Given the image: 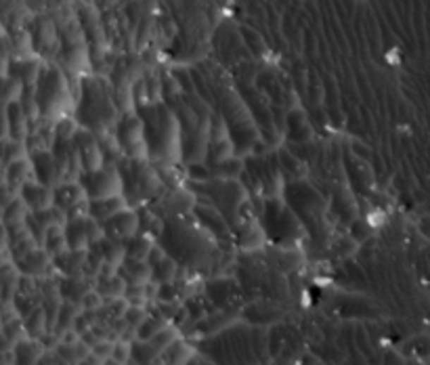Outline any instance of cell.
Returning <instances> with one entry per match:
<instances>
[{
	"instance_id": "cell-1",
	"label": "cell",
	"mask_w": 430,
	"mask_h": 365,
	"mask_svg": "<svg viewBox=\"0 0 430 365\" xmlns=\"http://www.w3.org/2000/svg\"><path fill=\"white\" fill-rule=\"evenodd\" d=\"M139 116L145 124L147 160L156 168L178 166L183 162V135L174 109L166 103L145 105Z\"/></svg>"
},
{
	"instance_id": "cell-2",
	"label": "cell",
	"mask_w": 430,
	"mask_h": 365,
	"mask_svg": "<svg viewBox=\"0 0 430 365\" xmlns=\"http://www.w3.org/2000/svg\"><path fill=\"white\" fill-rule=\"evenodd\" d=\"M160 237L166 254L178 265L183 263V267L189 269L204 267L219 248L214 235L206 231L199 223L189 221L187 216L166 218Z\"/></svg>"
},
{
	"instance_id": "cell-3",
	"label": "cell",
	"mask_w": 430,
	"mask_h": 365,
	"mask_svg": "<svg viewBox=\"0 0 430 365\" xmlns=\"http://www.w3.org/2000/svg\"><path fill=\"white\" fill-rule=\"evenodd\" d=\"M122 113L113 101V89L97 76L80 80V99L76 101L74 120L80 128L94 132L97 137L116 132Z\"/></svg>"
},
{
	"instance_id": "cell-4",
	"label": "cell",
	"mask_w": 430,
	"mask_h": 365,
	"mask_svg": "<svg viewBox=\"0 0 430 365\" xmlns=\"http://www.w3.org/2000/svg\"><path fill=\"white\" fill-rule=\"evenodd\" d=\"M34 99L38 116L47 122H59L63 118H70V113H74L76 109V101L72 97L66 72L53 63L42 68L34 89Z\"/></svg>"
},
{
	"instance_id": "cell-5",
	"label": "cell",
	"mask_w": 430,
	"mask_h": 365,
	"mask_svg": "<svg viewBox=\"0 0 430 365\" xmlns=\"http://www.w3.org/2000/svg\"><path fill=\"white\" fill-rule=\"evenodd\" d=\"M118 168L124 182V197L130 208L154 204L166 189L158 168L149 160H124Z\"/></svg>"
},
{
	"instance_id": "cell-6",
	"label": "cell",
	"mask_w": 430,
	"mask_h": 365,
	"mask_svg": "<svg viewBox=\"0 0 430 365\" xmlns=\"http://www.w3.org/2000/svg\"><path fill=\"white\" fill-rule=\"evenodd\" d=\"M266 237H273L277 242L279 250H296V244L302 237V225L296 218V214L279 199L271 197L264 204V225H262Z\"/></svg>"
},
{
	"instance_id": "cell-7",
	"label": "cell",
	"mask_w": 430,
	"mask_h": 365,
	"mask_svg": "<svg viewBox=\"0 0 430 365\" xmlns=\"http://www.w3.org/2000/svg\"><path fill=\"white\" fill-rule=\"evenodd\" d=\"M116 141L124 156V160H147V139H145V124L139 116L126 113L120 118L116 126Z\"/></svg>"
},
{
	"instance_id": "cell-8",
	"label": "cell",
	"mask_w": 430,
	"mask_h": 365,
	"mask_svg": "<svg viewBox=\"0 0 430 365\" xmlns=\"http://www.w3.org/2000/svg\"><path fill=\"white\" fill-rule=\"evenodd\" d=\"M78 182L82 185L88 202H101V199L124 195V182H122L120 168L113 164H105L103 168H99L94 173H85Z\"/></svg>"
},
{
	"instance_id": "cell-9",
	"label": "cell",
	"mask_w": 430,
	"mask_h": 365,
	"mask_svg": "<svg viewBox=\"0 0 430 365\" xmlns=\"http://www.w3.org/2000/svg\"><path fill=\"white\" fill-rule=\"evenodd\" d=\"M32 44H34V53L42 55V57H53L55 53H59V30L57 23L49 17V15H38L32 21Z\"/></svg>"
},
{
	"instance_id": "cell-10",
	"label": "cell",
	"mask_w": 430,
	"mask_h": 365,
	"mask_svg": "<svg viewBox=\"0 0 430 365\" xmlns=\"http://www.w3.org/2000/svg\"><path fill=\"white\" fill-rule=\"evenodd\" d=\"M74 145H76V151H78V158H80L82 173H94V171H99V168H103L107 164L103 147H101L99 137L94 132L78 128V132L74 137Z\"/></svg>"
},
{
	"instance_id": "cell-11",
	"label": "cell",
	"mask_w": 430,
	"mask_h": 365,
	"mask_svg": "<svg viewBox=\"0 0 430 365\" xmlns=\"http://www.w3.org/2000/svg\"><path fill=\"white\" fill-rule=\"evenodd\" d=\"M105 237L116 242H128L137 233H141V214L135 208H126L107 223H103Z\"/></svg>"
},
{
	"instance_id": "cell-12",
	"label": "cell",
	"mask_w": 430,
	"mask_h": 365,
	"mask_svg": "<svg viewBox=\"0 0 430 365\" xmlns=\"http://www.w3.org/2000/svg\"><path fill=\"white\" fill-rule=\"evenodd\" d=\"M30 162H32L34 179L40 185L51 187V189H55L59 185V168H57V162H55V156L51 149L30 154Z\"/></svg>"
},
{
	"instance_id": "cell-13",
	"label": "cell",
	"mask_w": 430,
	"mask_h": 365,
	"mask_svg": "<svg viewBox=\"0 0 430 365\" xmlns=\"http://www.w3.org/2000/svg\"><path fill=\"white\" fill-rule=\"evenodd\" d=\"M19 197L30 208V212H44L55 206V195L51 187H44L38 181L25 182L19 191Z\"/></svg>"
},
{
	"instance_id": "cell-14",
	"label": "cell",
	"mask_w": 430,
	"mask_h": 365,
	"mask_svg": "<svg viewBox=\"0 0 430 365\" xmlns=\"http://www.w3.org/2000/svg\"><path fill=\"white\" fill-rule=\"evenodd\" d=\"M51 265H53V259L47 254L44 248H36V250H32L30 254H25L23 259H19V261L15 263V267H17L19 273L25 275V277H34V279H38V277L49 273V271H51Z\"/></svg>"
},
{
	"instance_id": "cell-15",
	"label": "cell",
	"mask_w": 430,
	"mask_h": 365,
	"mask_svg": "<svg viewBox=\"0 0 430 365\" xmlns=\"http://www.w3.org/2000/svg\"><path fill=\"white\" fill-rule=\"evenodd\" d=\"M266 233L262 225H258L254 218L244 221L240 227H235V244L242 250H260L266 244Z\"/></svg>"
},
{
	"instance_id": "cell-16",
	"label": "cell",
	"mask_w": 430,
	"mask_h": 365,
	"mask_svg": "<svg viewBox=\"0 0 430 365\" xmlns=\"http://www.w3.org/2000/svg\"><path fill=\"white\" fill-rule=\"evenodd\" d=\"M97 279H88V277H66L59 281V296L63 298V302H72L78 304L82 302L86 294L90 290H94Z\"/></svg>"
},
{
	"instance_id": "cell-17",
	"label": "cell",
	"mask_w": 430,
	"mask_h": 365,
	"mask_svg": "<svg viewBox=\"0 0 430 365\" xmlns=\"http://www.w3.org/2000/svg\"><path fill=\"white\" fill-rule=\"evenodd\" d=\"M53 195H55V208L63 210L66 214H68L72 208H76L78 204H82V202L88 199L85 189H82V185L78 181L59 182V185L53 189Z\"/></svg>"
},
{
	"instance_id": "cell-18",
	"label": "cell",
	"mask_w": 430,
	"mask_h": 365,
	"mask_svg": "<svg viewBox=\"0 0 430 365\" xmlns=\"http://www.w3.org/2000/svg\"><path fill=\"white\" fill-rule=\"evenodd\" d=\"M27 122L30 120H27V116H25L19 101L6 105V128H8V139L11 141H17V143L27 141V135H30Z\"/></svg>"
},
{
	"instance_id": "cell-19",
	"label": "cell",
	"mask_w": 430,
	"mask_h": 365,
	"mask_svg": "<svg viewBox=\"0 0 430 365\" xmlns=\"http://www.w3.org/2000/svg\"><path fill=\"white\" fill-rule=\"evenodd\" d=\"M130 208L126 197L120 195V197H109V199H101V202H90L88 206V216L99 221L101 225L107 223L109 218H113L116 214H120L122 210Z\"/></svg>"
},
{
	"instance_id": "cell-20",
	"label": "cell",
	"mask_w": 430,
	"mask_h": 365,
	"mask_svg": "<svg viewBox=\"0 0 430 365\" xmlns=\"http://www.w3.org/2000/svg\"><path fill=\"white\" fill-rule=\"evenodd\" d=\"M30 181H36L30 160H25V158H23V160H17V162L8 164V166L4 168V185L11 187L15 193H19L21 187Z\"/></svg>"
},
{
	"instance_id": "cell-21",
	"label": "cell",
	"mask_w": 430,
	"mask_h": 365,
	"mask_svg": "<svg viewBox=\"0 0 430 365\" xmlns=\"http://www.w3.org/2000/svg\"><path fill=\"white\" fill-rule=\"evenodd\" d=\"M86 218H70L68 225L63 227L66 242H68V248L72 252H88V248H90V240H88V231H86Z\"/></svg>"
},
{
	"instance_id": "cell-22",
	"label": "cell",
	"mask_w": 430,
	"mask_h": 365,
	"mask_svg": "<svg viewBox=\"0 0 430 365\" xmlns=\"http://www.w3.org/2000/svg\"><path fill=\"white\" fill-rule=\"evenodd\" d=\"M120 277L128 285H145L154 279V269L147 265V261H133L126 259L124 265L120 267Z\"/></svg>"
},
{
	"instance_id": "cell-23",
	"label": "cell",
	"mask_w": 430,
	"mask_h": 365,
	"mask_svg": "<svg viewBox=\"0 0 430 365\" xmlns=\"http://www.w3.org/2000/svg\"><path fill=\"white\" fill-rule=\"evenodd\" d=\"M44 347L40 340H32V338H23L15 345L13 353H15V365H36L42 357H44Z\"/></svg>"
},
{
	"instance_id": "cell-24",
	"label": "cell",
	"mask_w": 430,
	"mask_h": 365,
	"mask_svg": "<svg viewBox=\"0 0 430 365\" xmlns=\"http://www.w3.org/2000/svg\"><path fill=\"white\" fill-rule=\"evenodd\" d=\"M85 265L86 252H72V250H68V252H63V254L53 259V267L57 271H61L66 277H85L82 275Z\"/></svg>"
},
{
	"instance_id": "cell-25",
	"label": "cell",
	"mask_w": 430,
	"mask_h": 365,
	"mask_svg": "<svg viewBox=\"0 0 430 365\" xmlns=\"http://www.w3.org/2000/svg\"><path fill=\"white\" fill-rule=\"evenodd\" d=\"M126 246V259H133V261H147L149 252L154 250L156 242L152 235L147 233H137L133 240L124 242Z\"/></svg>"
},
{
	"instance_id": "cell-26",
	"label": "cell",
	"mask_w": 430,
	"mask_h": 365,
	"mask_svg": "<svg viewBox=\"0 0 430 365\" xmlns=\"http://www.w3.org/2000/svg\"><path fill=\"white\" fill-rule=\"evenodd\" d=\"M27 216H30V208L23 204V199L21 197H15L4 210H2V216H0V221L6 225V229H13V227H19V225H25V221H27Z\"/></svg>"
},
{
	"instance_id": "cell-27",
	"label": "cell",
	"mask_w": 430,
	"mask_h": 365,
	"mask_svg": "<svg viewBox=\"0 0 430 365\" xmlns=\"http://www.w3.org/2000/svg\"><path fill=\"white\" fill-rule=\"evenodd\" d=\"M126 287H128V283H126L120 275L113 277V279H107V281H97V285H94V290L101 294V298L105 300V304L111 302V300L124 298Z\"/></svg>"
},
{
	"instance_id": "cell-28",
	"label": "cell",
	"mask_w": 430,
	"mask_h": 365,
	"mask_svg": "<svg viewBox=\"0 0 430 365\" xmlns=\"http://www.w3.org/2000/svg\"><path fill=\"white\" fill-rule=\"evenodd\" d=\"M99 246H101L105 263H109V265H113L118 269L124 265V261H126V246H124V242H116V240L105 237Z\"/></svg>"
},
{
	"instance_id": "cell-29",
	"label": "cell",
	"mask_w": 430,
	"mask_h": 365,
	"mask_svg": "<svg viewBox=\"0 0 430 365\" xmlns=\"http://www.w3.org/2000/svg\"><path fill=\"white\" fill-rule=\"evenodd\" d=\"M178 273H180V265L174 259L166 256L160 265L154 267V279L152 281H156L158 285L174 283V281H178Z\"/></svg>"
},
{
	"instance_id": "cell-30",
	"label": "cell",
	"mask_w": 430,
	"mask_h": 365,
	"mask_svg": "<svg viewBox=\"0 0 430 365\" xmlns=\"http://www.w3.org/2000/svg\"><path fill=\"white\" fill-rule=\"evenodd\" d=\"M176 340H180V334H178V330L174 328V326H168L166 330H162L160 334H156L152 340H149V345L162 355L166 349H171L172 345L176 342Z\"/></svg>"
},
{
	"instance_id": "cell-31",
	"label": "cell",
	"mask_w": 430,
	"mask_h": 365,
	"mask_svg": "<svg viewBox=\"0 0 430 365\" xmlns=\"http://www.w3.org/2000/svg\"><path fill=\"white\" fill-rule=\"evenodd\" d=\"M147 317H149V309H143V307H128L122 319H124V323H126L128 328L139 330V326H141Z\"/></svg>"
},
{
	"instance_id": "cell-32",
	"label": "cell",
	"mask_w": 430,
	"mask_h": 365,
	"mask_svg": "<svg viewBox=\"0 0 430 365\" xmlns=\"http://www.w3.org/2000/svg\"><path fill=\"white\" fill-rule=\"evenodd\" d=\"M111 359H113V361H118L120 365H130V361H133V345L118 340V342L113 345Z\"/></svg>"
},
{
	"instance_id": "cell-33",
	"label": "cell",
	"mask_w": 430,
	"mask_h": 365,
	"mask_svg": "<svg viewBox=\"0 0 430 365\" xmlns=\"http://www.w3.org/2000/svg\"><path fill=\"white\" fill-rule=\"evenodd\" d=\"M103 304H105V300L101 298V294H99L97 290H90L85 298H82L80 309H82V311H92V313H99V311L103 309Z\"/></svg>"
},
{
	"instance_id": "cell-34",
	"label": "cell",
	"mask_w": 430,
	"mask_h": 365,
	"mask_svg": "<svg viewBox=\"0 0 430 365\" xmlns=\"http://www.w3.org/2000/svg\"><path fill=\"white\" fill-rule=\"evenodd\" d=\"M113 345H116V342L101 340V342H97V345L90 349V355H94L99 361H105V359H109V357H111V353H113Z\"/></svg>"
},
{
	"instance_id": "cell-35",
	"label": "cell",
	"mask_w": 430,
	"mask_h": 365,
	"mask_svg": "<svg viewBox=\"0 0 430 365\" xmlns=\"http://www.w3.org/2000/svg\"><path fill=\"white\" fill-rule=\"evenodd\" d=\"M2 252H8V229L6 225L0 221V254Z\"/></svg>"
},
{
	"instance_id": "cell-36",
	"label": "cell",
	"mask_w": 430,
	"mask_h": 365,
	"mask_svg": "<svg viewBox=\"0 0 430 365\" xmlns=\"http://www.w3.org/2000/svg\"><path fill=\"white\" fill-rule=\"evenodd\" d=\"M11 345H13V342H11V340H8V338H6V336H4V334L0 332V353L13 351V349H11Z\"/></svg>"
},
{
	"instance_id": "cell-37",
	"label": "cell",
	"mask_w": 430,
	"mask_h": 365,
	"mask_svg": "<svg viewBox=\"0 0 430 365\" xmlns=\"http://www.w3.org/2000/svg\"><path fill=\"white\" fill-rule=\"evenodd\" d=\"M101 364H103V361H99V359H97L94 355H88V357H86V359H82V361H80L78 365H101Z\"/></svg>"
},
{
	"instance_id": "cell-38",
	"label": "cell",
	"mask_w": 430,
	"mask_h": 365,
	"mask_svg": "<svg viewBox=\"0 0 430 365\" xmlns=\"http://www.w3.org/2000/svg\"><path fill=\"white\" fill-rule=\"evenodd\" d=\"M101 365H120V364H118V361H113V359L109 357V359H105V361H103Z\"/></svg>"
}]
</instances>
